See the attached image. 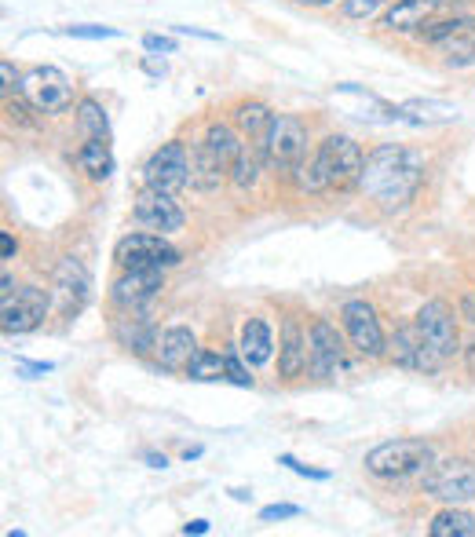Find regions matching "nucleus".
<instances>
[{
  "mask_svg": "<svg viewBox=\"0 0 475 537\" xmlns=\"http://www.w3.org/2000/svg\"><path fill=\"white\" fill-rule=\"evenodd\" d=\"M424 179V161L406 147H395V143H384L366 158L362 165L359 187L370 194L377 205L384 209H402L406 201H413V194L421 190Z\"/></svg>",
  "mask_w": 475,
  "mask_h": 537,
  "instance_id": "obj_1",
  "label": "nucleus"
},
{
  "mask_svg": "<svg viewBox=\"0 0 475 537\" xmlns=\"http://www.w3.org/2000/svg\"><path fill=\"white\" fill-rule=\"evenodd\" d=\"M362 150L348 136H329L318 154L300 169V187L307 194H329V190H348L362 179Z\"/></svg>",
  "mask_w": 475,
  "mask_h": 537,
  "instance_id": "obj_2",
  "label": "nucleus"
},
{
  "mask_svg": "<svg viewBox=\"0 0 475 537\" xmlns=\"http://www.w3.org/2000/svg\"><path fill=\"white\" fill-rule=\"evenodd\" d=\"M432 464L435 450L424 439H395V443H384L366 453V472L377 479H406V475H417Z\"/></svg>",
  "mask_w": 475,
  "mask_h": 537,
  "instance_id": "obj_3",
  "label": "nucleus"
},
{
  "mask_svg": "<svg viewBox=\"0 0 475 537\" xmlns=\"http://www.w3.org/2000/svg\"><path fill=\"white\" fill-rule=\"evenodd\" d=\"M114 260L125 271H165L180 264V249H172L161 234H128L117 242Z\"/></svg>",
  "mask_w": 475,
  "mask_h": 537,
  "instance_id": "obj_4",
  "label": "nucleus"
},
{
  "mask_svg": "<svg viewBox=\"0 0 475 537\" xmlns=\"http://www.w3.org/2000/svg\"><path fill=\"white\" fill-rule=\"evenodd\" d=\"M22 95H26V103L33 110H41V114H63L70 110L74 103V85H70V77L63 70H55V66H37L30 74L22 77Z\"/></svg>",
  "mask_w": 475,
  "mask_h": 537,
  "instance_id": "obj_5",
  "label": "nucleus"
},
{
  "mask_svg": "<svg viewBox=\"0 0 475 537\" xmlns=\"http://www.w3.org/2000/svg\"><path fill=\"white\" fill-rule=\"evenodd\" d=\"M424 490L435 497V501H446V505H465L475 497V464L465 457H450V461H435L428 479H424Z\"/></svg>",
  "mask_w": 475,
  "mask_h": 537,
  "instance_id": "obj_6",
  "label": "nucleus"
},
{
  "mask_svg": "<svg viewBox=\"0 0 475 537\" xmlns=\"http://www.w3.org/2000/svg\"><path fill=\"white\" fill-rule=\"evenodd\" d=\"M143 179H147L150 190H161V194H180L190 183V158L183 143H165L161 150H154L143 169Z\"/></svg>",
  "mask_w": 475,
  "mask_h": 537,
  "instance_id": "obj_7",
  "label": "nucleus"
},
{
  "mask_svg": "<svg viewBox=\"0 0 475 537\" xmlns=\"http://www.w3.org/2000/svg\"><path fill=\"white\" fill-rule=\"evenodd\" d=\"M307 158V128L296 117H275L271 128V143H267V165L278 172H300Z\"/></svg>",
  "mask_w": 475,
  "mask_h": 537,
  "instance_id": "obj_8",
  "label": "nucleus"
},
{
  "mask_svg": "<svg viewBox=\"0 0 475 537\" xmlns=\"http://www.w3.org/2000/svg\"><path fill=\"white\" fill-rule=\"evenodd\" d=\"M48 315V293L37 289V285H22L19 293H11L8 300H0V329L4 333H30L37 329Z\"/></svg>",
  "mask_w": 475,
  "mask_h": 537,
  "instance_id": "obj_9",
  "label": "nucleus"
},
{
  "mask_svg": "<svg viewBox=\"0 0 475 537\" xmlns=\"http://www.w3.org/2000/svg\"><path fill=\"white\" fill-rule=\"evenodd\" d=\"M344 355H348V348H344V337L337 333V326H329L326 318L311 322V333H307V369L322 380L337 377L344 369Z\"/></svg>",
  "mask_w": 475,
  "mask_h": 537,
  "instance_id": "obj_10",
  "label": "nucleus"
},
{
  "mask_svg": "<svg viewBox=\"0 0 475 537\" xmlns=\"http://www.w3.org/2000/svg\"><path fill=\"white\" fill-rule=\"evenodd\" d=\"M388 355L395 358V366L417 369V373H439V369H443V362H446L443 351L424 340V333L417 329V322H413V326H402L399 333L391 337Z\"/></svg>",
  "mask_w": 475,
  "mask_h": 537,
  "instance_id": "obj_11",
  "label": "nucleus"
},
{
  "mask_svg": "<svg viewBox=\"0 0 475 537\" xmlns=\"http://www.w3.org/2000/svg\"><path fill=\"white\" fill-rule=\"evenodd\" d=\"M132 220L143 227V231H154V234H176L183 231V223H187V216H183V209L172 201V194H161V190H143L136 198V205H132Z\"/></svg>",
  "mask_w": 475,
  "mask_h": 537,
  "instance_id": "obj_12",
  "label": "nucleus"
},
{
  "mask_svg": "<svg viewBox=\"0 0 475 537\" xmlns=\"http://www.w3.org/2000/svg\"><path fill=\"white\" fill-rule=\"evenodd\" d=\"M344 329H348V337L359 355L380 358L388 351V340L380 333L377 311H373L366 300H348V304H344Z\"/></svg>",
  "mask_w": 475,
  "mask_h": 537,
  "instance_id": "obj_13",
  "label": "nucleus"
},
{
  "mask_svg": "<svg viewBox=\"0 0 475 537\" xmlns=\"http://www.w3.org/2000/svg\"><path fill=\"white\" fill-rule=\"evenodd\" d=\"M161 271H125L110 289V300H114L121 311H143L147 304H154L161 293Z\"/></svg>",
  "mask_w": 475,
  "mask_h": 537,
  "instance_id": "obj_14",
  "label": "nucleus"
},
{
  "mask_svg": "<svg viewBox=\"0 0 475 537\" xmlns=\"http://www.w3.org/2000/svg\"><path fill=\"white\" fill-rule=\"evenodd\" d=\"M417 329H421L424 340L435 344L446 358L461 348V337H457V318L443 300H432V304H424L421 311H417Z\"/></svg>",
  "mask_w": 475,
  "mask_h": 537,
  "instance_id": "obj_15",
  "label": "nucleus"
},
{
  "mask_svg": "<svg viewBox=\"0 0 475 537\" xmlns=\"http://www.w3.org/2000/svg\"><path fill=\"white\" fill-rule=\"evenodd\" d=\"M88 296H92V278H88L85 267L77 264V260H63V264L55 267V304H59V311L66 318L85 311Z\"/></svg>",
  "mask_w": 475,
  "mask_h": 537,
  "instance_id": "obj_16",
  "label": "nucleus"
},
{
  "mask_svg": "<svg viewBox=\"0 0 475 537\" xmlns=\"http://www.w3.org/2000/svg\"><path fill=\"white\" fill-rule=\"evenodd\" d=\"M154 355H158V366L169 369V373H180V369H187L190 362H194V355H198V344H194V333L183 326L176 329H165L158 337V348H154Z\"/></svg>",
  "mask_w": 475,
  "mask_h": 537,
  "instance_id": "obj_17",
  "label": "nucleus"
},
{
  "mask_svg": "<svg viewBox=\"0 0 475 537\" xmlns=\"http://www.w3.org/2000/svg\"><path fill=\"white\" fill-rule=\"evenodd\" d=\"M278 377L296 380L307 369V337L296 318L282 322V344H278Z\"/></svg>",
  "mask_w": 475,
  "mask_h": 537,
  "instance_id": "obj_18",
  "label": "nucleus"
},
{
  "mask_svg": "<svg viewBox=\"0 0 475 537\" xmlns=\"http://www.w3.org/2000/svg\"><path fill=\"white\" fill-rule=\"evenodd\" d=\"M234 121L242 128V136L249 147H256L267 158V143H271V128H275V114L264 103H242L234 110Z\"/></svg>",
  "mask_w": 475,
  "mask_h": 537,
  "instance_id": "obj_19",
  "label": "nucleus"
},
{
  "mask_svg": "<svg viewBox=\"0 0 475 537\" xmlns=\"http://www.w3.org/2000/svg\"><path fill=\"white\" fill-rule=\"evenodd\" d=\"M114 337L121 348L136 351V355L158 348V333L147 322V315H139V311H125L121 318H114Z\"/></svg>",
  "mask_w": 475,
  "mask_h": 537,
  "instance_id": "obj_20",
  "label": "nucleus"
},
{
  "mask_svg": "<svg viewBox=\"0 0 475 537\" xmlns=\"http://www.w3.org/2000/svg\"><path fill=\"white\" fill-rule=\"evenodd\" d=\"M439 4H443V0H399V4H391L388 8L384 26L395 33H410L432 19L435 11H439Z\"/></svg>",
  "mask_w": 475,
  "mask_h": 537,
  "instance_id": "obj_21",
  "label": "nucleus"
},
{
  "mask_svg": "<svg viewBox=\"0 0 475 537\" xmlns=\"http://www.w3.org/2000/svg\"><path fill=\"white\" fill-rule=\"evenodd\" d=\"M227 165H223L216 154H212L205 143H198V150L190 154V187L194 190H216L227 176Z\"/></svg>",
  "mask_w": 475,
  "mask_h": 537,
  "instance_id": "obj_22",
  "label": "nucleus"
},
{
  "mask_svg": "<svg viewBox=\"0 0 475 537\" xmlns=\"http://www.w3.org/2000/svg\"><path fill=\"white\" fill-rule=\"evenodd\" d=\"M271 348H275L271 326H267L264 318H249L242 326V358L249 366H264L267 358H271Z\"/></svg>",
  "mask_w": 475,
  "mask_h": 537,
  "instance_id": "obj_23",
  "label": "nucleus"
},
{
  "mask_svg": "<svg viewBox=\"0 0 475 537\" xmlns=\"http://www.w3.org/2000/svg\"><path fill=\"white\" fill-rule=\"evenodd\" d=\"M77 165H81V172H85L88 179H95V183L110 179V172H114L110 143H106V139H88L85 147L77 150Z\"/></svg>",
  "mask_w": 475,
  "mask_h": 537,
  "instance_id": "obj_24",
  "label": "nucleus"
},
{
  "mask_svg": "<svg viewBox=\"0 0 475 537\" xmlns=\"http://www.w3.org/2000/svg\"><path fill=\"white\" fill-rule=\"evenodd\" d=\"M201 143H205V147H209L212 154H216V158L227 165V169L238 161V154H242V147H245L242 136H238L231 125H220V121H216V125H209V132H205V139H201Z\"/></svg>",
  "mask_w": 475,
  "mask_h": 537,
  "instance_id": "obj_25",
  "label": "nucleus"
},
{
  "mask_svg": "<svg viewBox=\"0 0 475 537\" xmlns=\"http://www.w3.org/2000/svg\"><path fill=\"white\" fill-rule=\"evenodd\" d=\"M446 66H472L475 63V19H465V26L443 41Z\"/></svg>",
  "mask_w": 475,
  "mask_h": 537,
  "instance_id": "obj_26",
  "label": "nucleus"
},
{
  "mask_svg": "<svg viewBox=\"0 0 475 537\" xmlns=\"http://www.w3.org/2000/svg\"><path fill=\"white\" fill-rule=\"evenodd\" d=\"M432 537H475V516L461 508H443L432 519Z\"/></svg>",
  "mask_w": 475,
  "mask_h": 537,
  "instance_id": "obj_27",
  "label": "nucleus"
},
{
  "mask_svg": "<svg viewBox=\"0 0 475 537\" xmlns=\"http://www.w3.org/2000/svg\"><path fill=\"white\" fill-rule=\"evenodd\" d=\"M264 154H260V150L256 147H249V143H245L242 147V154H238V161H234L231 165V183L234 187H253L256 183V176H260V169H264Z\"/></svg>",
  "mask_w": 475,
  "mask_h": 537,
  "instance_id": "obj_28",
  "label": "nucleus"
},
{
  "mask_svg": "<svg viewBox=\"0 0 475 537\" xmlns=\"http://www.w3.org/2000/svg\"><path fill=\"white\" fill-rule=\"evenodd\" d=\"M187 377L190 380H227V358L216 355V351L198 348L194 362L187 366Z\"/></svg>",
  "mask_w": 475,
  "mask_h": 537,
  "instance_id": "obj_29",
  "label": "nucleus"
},
{
  "mask_svg": "<svg viewBox=\"0 0 475 537\" xmlns=\"http://www.w3.org/2000/svg\"><path fill=\"white\" fill-rule=\"evenodd\" d=\"M77 125L88 139H106L110 136V125H106V110L95 99H81L77 106Z\"/></svg>",
  "mask_w": 475,
  "mask_h": 537,
  "instance_id": "obj_30",
  "label": "nucleus"
},
{
  "mask_svg": "<svg viewBox=\"0 0 475 537\" xmlns=\"http://www.w3.org/2000/svg\"><path fill=\"white\" fill-rule=\"evenodd\" d=\"M461 26H465V19H446V22H435L432 30H421V37H424V41H439V44H443L446 37H454V33L461 30Z\"/></svg>",
  "mask_w": 475,
  "mask_h": 537,
  "instance_id": "obj_31",
  "label": "nucleus"
},
{
  "mask_svg": "<svg viewBox=\"0 0 475 537\" xmlns=\"http://www.w3.org/2000/svg\"><path fill=\"white\" fill-rule=\"evenodd\" d=\"M380 4H384V0H344V15H348V19H370Z\"/></svg>",
  "mask_w": 475,
  "mask_h": 537,
  "instance_id": "obj_32",
  "label": "nucleus"
},
{
  "mask_svg": "<svg viewBox=\"0 0 475 537\" xmlns=\"http://www.w3.org/2000/svg\"><path fill=\"white\" fill-rule=\"evenodd\" d=\"M227 380L238 384V388H253V373H249L234 355H227Z\"/></svg>",
  "mask_w": 475,
  "mask_h": 537,
  "instance_id": "obj_33",
  "label": "nucleus"
},
{
  "mask_svg": "<svg viewBox=\"0 0 475 537\" xmlns=\"http://www.w3.org/2000/svg\"><path fill=\"white\" fill-rule=\"evenodd\" d=\"M70 37H88V41H99V37H117V30L110 26H70Z\"/></svg>",
  "mask_w": 475,
  "mask_h": 537,
  "instance_id": "obj_34",
  "label": "nucleus"
},
{
  "mask_svg": "<svg viewBox=\"0 0 475 537\" xmlns=\"http://www.w3.org/2000/svg\"><path fill=\"white\" fill-rule=\"evenodd\" d=\"M293 516H300V508H296V505H271V508H264V512H260V519H264V523H275V519H293Z\"/></svg>",
  "mask_w": 475,
  "mask_h": 537,
  "instance_id": "obj_35",
  "label": "nucleus"
},
{
  "mask_svg": "<svg viewBox=\"0 0 475 537\" xmlns=\"http://www.w3.org/2000/svg\"><path fill=\"white\" fill-rule=\"evenodd\" d=\"M278 461H282L285 468H293V472L307 475V479H329L326 472H315V468H307V464H300V461H296V457H289V453H282V457H278Z\"/></svg>",
  "mask_w": 475,
  "mask_h": 537,
  "instance_id": "obj_36",
  "label": "nucleus"
},
{
  "mask_svg": "<svg viewBox=\"0 0 475 537\" xmlns=\"http://www.w3.org/2000/svg\"><path fill=\"white\" fill-rule=\"evenodd\" d=\"M143 48H147V52H176V41H172V37L150 33V37H143Z\"/></svg>",
  "mask_w": 475,
  "mask_h": 537,
  "instance_id": "obj_37",
  "label": "nucleus"
},
{
  "mask_svg": "<svg viewBox=\"0 0 475 537\" xmlns=\"http://www.w3.org/2000/svg\"><path fill=\"white\" fill-rule=\"evenodd\" d=\"M15 249H19V245H15V238H11L8 231L0 234V253H4V260H11V256H15Z\"/></svg>",
  "mask_w": 475,
  "mask_h": 537,
  "instance_id": "obj_38",
  "label": "nucleus"
},
{
  "mask_svg": "<svg viewBox=\"0 0 475 537\" xmlns=\"http://www.w3.org/2000/svg\"><path fill=\"white\" fill-rule=\"evenodd\" d=\"M465 366H468V373L475 377V333L468 337V344H465Z\"/></svg>",
  "mask_w": 475,
  "mask_h": 537,
  "instance_id": "obj_39",
  "label": "nucleus"
},
{
  "mask_svg": "<svg viewBox=\"0 0 475 537\" xmlns=\"http://www.w3.org/2000/svg\"><path fill=\"white\" fill-rule=\"evenodd\" d=\"M183 534H209V523H205V519H194V523L183 527Z\"/></svg>",
  "mask_w": 475,
  "mask_h": 537,
  "instance_id": "obj_40",
  "label": "nucleus"
},
{
  "mask_svg": "<svg viewBox=\"0 0 475 537\" xmlns=\"http://www.w3.org/2000/svg\"><path fill=\"white\" fill-rule=\"evenodd\" d=\"M0 285H4V289H0V300H8L11 293H19V289H15V282H11V274H4V282H0Z\"/></svg>",
  "mask_w": 475,
  "mask_h": 537,
  "instance_id": "obj_41",
  "label": "nucleus"
},
{
  "mask_svg": "<svg viewBox=\"0 0 475 537\" xmlns=\"http://www.w3.org/2000/svg\"><path fill=\"white\" fill-rule=\"evenodd\" d=\"M0 70H4V88H15V74H11V63H4Z\"/></svg>",
  "mask_w": 475,
  "mask_h": 537,
  "instance_id": "obj_42",
  "label": "nucleus"
},
{
  "mask_svg": "<svg viewBox=\"0 0 475 537\" xmlns=\"http://www.w3.org/2000/svg\"><path fill=\"white\" fill-rule=\"evenodd\" d=\"M300 4H311V8H322V4H333V0H300Z\"/></svg>",
  "mask_w": 475,
  "mask_h": 537,
  "instance_id": "obj_43",
  "label": "nucleus"
}]
</instances>
